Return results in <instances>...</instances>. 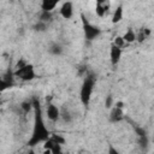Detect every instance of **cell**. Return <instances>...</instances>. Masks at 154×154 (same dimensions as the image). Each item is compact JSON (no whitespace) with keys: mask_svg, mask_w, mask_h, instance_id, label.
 I'll return each instance as SVG.
<instances>
[{"mask_svg":"<svg viewBox=\"0 0 154 154\" xmlns=\"http://www.w3.org/2000/svg\"><path fill=\"white\" fill-rule=\"evenodd\" d=\"M32 103V111H34V125H32V132L31 137L28 141V144L34 147L41 142H45L49 138V130L47 129L43 117H42V109L38 99L34 97L31 100Z\"/></svg>","mask_w":154,"mask_h":154,"instance_id":"1","label":"cell"},{"mask_svg":"<svg viewBox=\"0 0 154 154\" xmlns=\"http://www.w3.org/2000/svg\"><path fill=\"white\" fill-rule=\"evenodd\" d=\"M94 85H95V77L94 76H88L84 78L82 87H81V91H79V99L81 102L83 103V106H88L91 99V94L94 90Z\"/></svg>","mask_w":154,"mask_h":154,"instance_id":"2","label":"cell"},{"mask_svg":"<svg viewBox=\"0 0 154 154\" xmlns=\"http://www.w3.org/2000/svg\"><path fill=\"white\" fill-rule=\"evenodd\" d=\"M13 76L18 77L23 81H32L35 78L36 73H35L34 66L31 64H26L24 60H20L17 64V69L13 72Z\"/></svg>","mask_w":154,"mask_h":154,"instance_id":"3","label":"cell"},{"mask_svg":"<svg viewBox=\"0 0 154 154\" xmlns=\"http://www.w3.org/2000/svg\"><path fill=\"white\" fill-rule=\"evenodd\" d=\"M81 17H82V22H83V32H84L85 40L93 41V40H95L96 37H99L100 34H101V30H100L97 26L90 24V23L85 19V17H84L83 14H82Z\"/></svg>","mask_w":154,"mask_h":154,"instance_id":"4","label":"cell"},{"mask_svg":"<svg viewBox=\"0 0 154 154\" xmlns=\"http://www.w3.org/2000/svg\"><path fill=\"white\" fill-rule=\"evenodd\" d=\"M124 107H119L113 105V107H111V112H109V120L112 123H118L120 120H123L125 118L124 116Z\"/></svg>","mask_w":154,"mask_h":154,"instance_id":"5","label":"cell"},{"mask_svg":"<svg viewBox=\"0 0 154 154\" xmlns=\"http://www.w3.org/2000/svg\"><path fill=\"white\" fill-rule=\"evenodd\" d=\"M122 48L116 46V45H112L111 46V49H109V60H111V64L113 66H116L119 61H120V58H122Z\"/></svg>","mask_w":154,"mask_h":154,"instance_id":"6","label":"cell"},{"mask_svg":"<svg viewBox=\"0 0 154 154\" xmlns=\"http://www.w3.org/2000/svg\"><path fill=\"white\" fill-rule=\"evenodd\" d=\"M46 116L49 120L52 122H57L59 118H60V109L53 105V103H48L47 105V108H46Z\"/></svg>","mask_w":154,"mask_h":154,"instance_id":"7","label":"cell"},{"mask_svg":"<svg viewBox=\"0 0 154 154\" xmlns=\"http://www.w3.org/2000/svg\"><path fill=\"white\" fill-rule=\"evenodd\" d=\"M60 14L65 19H70L73 14V5L71 1H65L60 7Z\"/></svg>","mask_w":154,"mask_h":154,"instance_id":"8","label":"cell"},{"mask_svg":"<svg viewBox=\"0 0 154 154\" xmlns=\"http://www.w3.org/2000/svg\"><path fill=\"white\" fill-rule=\"evenodd\" d=\"M59 2H60V0H42V2H41V8H42V11L52 12Z\"/></svg>","mask_w":154,"mask_h":154,"instance_id":"9","label":"cell"},{"mask_svg":"<svg viewBox=\"0 0 154 154\" xmlns=\"http://www.w3.org/2000/svg\"><path fill=\"white\" fill-rule=\"evenodd\" d=\"M123 12H124V10H123V6L122 5H119L116 10H114V12H113V16H112V23H119L122 19H123Z\"/></svg>","mask_w":154,"mask_h":154,"instance_id":"10","label":"cell"},{"mask_svg":"<svg viewBox=\"0 0 154 154\" xmlns=\"http://www.w3.org/2000/svg\"><path fill=\"white\" fill-rule=\"evenodd\" d=\"M123 37V40L125 41V42H129V43H131V42H134L136 38H137V36H136V34H135V31L131 29V28H129L128 30H126V32L122 36Z\"/></svg>","mask_w":154,"mask_h":154,"instance_id":"11","label":"cell"},{"mask_svg":"<svg viewBox=\"0 0 154 154\" xmlns=\"http://www.w3.org/2000/svg\"><path fill=\"white\" fill-rule=\"evenodd\" d=\"M48 52L51 54H53V55H60L63 53V47L60 45H58V43H52L49 46V48H48Z\"/></svg>","mask_w":154,"mask_h":154,"instance_id":"12","label":"cell"},{"mask_svg":"<svg viewBox=\"0 0 154 154\" xmlns=\"http://www.w3.org/2000/svg\"><path fill=\"white\" fill-rule=\"evenodd\" d=\"M12 85V83L11 82H8V81H6L4 77H1L0 76V94L5 90V89H7V88H10Z\"/></svg>","mask_w":154,"mask_h":154,"instance_id":"13","label":"cell"},{"mask_svg":"<svg viewBox=\"0 0 154 154\" xmlns=\"http://www.w3.org/2000/svg\"><path fill=\"white\" fill-rule=\"evenodd\" d=\"M20 108L23 109L24 113H29V111L32 109V103H31V101H24V102H22Z\"/></svg>","mask_w":154,"mask_h":154,"instance_id":"14","label":"cell"},{"mask_svg":"<svg viewBox=\"0 0 154 154\" xmlns=\"http://www.w3.org/2000/svg\"><path fill=\"white\" fill-rule=\"evenodd\" d=\"M49 138H51L54 143H58V144H60V146L65 143V138H64V137H61L60 135H55V134H54V135H52Z\"/></svg>","mask_w":154,"mask_h":154,"instance_id":"15","label":"cell"},{"mask_svg":"<svg viewBox=\"0 0 154 154\" xmlns=\"http://www.w3.org/2000/svg\"><path fill=\"white\" fill-rule=\"evenodd\" d=\"M107 11H108L107 7H103V6H101V5H96V14H97L99 17H103V16L107 13Z\"/></svg>","mask_w":154,"mask_h":154,"instance_id":"16","label":"cell"},{"mask_svg":"<svg viewBox=\"0 0 154 154\" xmlns=\"http://www.w3.org/2000/svg\"><path fill=\"white\" fill-rule=\"evenodd\" d=\"M60 117L63 118V120L64 122H71V119H72V117H71V113L69 112V111H66L65 108L60 112Z\"/></svg>","mask_w":154,"mask_h":154,"instance_id":"17","label":"cell"},{"mask_svg":"<svg viewBox=\"0 0 154 154\" xmlns=\"http://www.w3.org/2000/svg\"><path fill=\"white\" fill-rule=\"evenodd\" d=\"M52 19V14H51V12H47V11H42V13H41V16H40V20L41 22H48V20H51Z\"/></svg>","mask_w":154,"mask_h":154,"instance_id":"18","label":"cell"},{"mask_svg":"<svg viewBox=\"0 0 154 154\" xmlns=\"http://www.w3.org/2000/svg\"><path fill=\"white\" fill-rule=\"evenodd\" d=\"M138 142H140V144H141L142 148H146V147L148 146V143H149L148 136H147V135H144V136H138Z\"/></svg>","mask_w":154,"mask_h":154,"instance_id":"19","label":"cell"},{"mask_svg":"<svg viewBox=\"0 0 154 154\" xmlns=\"http://www.w3.org/2000/svg\"><path fill=\"white\" fill-rule=\"evenodd\" d=\"M46 28H47V24L45 22H41V20H38V23H36L34 25V29L37 30V31H45Z\"/></svg>","mask_w":154,"mask_h":154,"instance_id":"20","label":"cell"},{"mask_svg":"<svg viewBox=\"0 0 154 154\" xmlns=\"http://www.w3.org/2000/svg\"><path fill=\"white\" fill-rule=\"evenodd\" d=\"M134 130H135V132L137 134V136H144V135H147V131H146L143 128H141V126L134 125Z\"/></svg>","mask_w":154,"mask_h":154,"instance_id":"21","label":"cell"},{"mask_svg":"<svg viewBox=\"0 0 154 154\" xmlns=\"http://www.w3.org/2000/svg\"><path fill=\"white\" fill-rule=\"evenodd\" d=\"M124 43H125V41L123 40V37L122 36H117L116 38H114V43L113 45H116V46H118V47H123L124 46Z\"/></svg>","mask_w":154,"mask_h":154,"instance_id":"22","label":"cell"},{"mask_svg":"<svg viewBox=\"0 0 154 154\" xmlns=\"http://www.w3.org/2000/svg\"><path fill=\"white\" fill-rule=\"evenodd\" d=\"M112 106H113V97H112V95H108L106 97V100H105V107L106 108H111Z\"/></svg>","mask_w":154,"mask_h":154,"instance_id":"23","label":"cell"},{"mask_svg":"<svg viewBox=\"0 0 154 154\" xmlns=\"http://www.w3.org/2000/svg\"><path fill=\"white\" fill-rule=\"evenodd\" d=\"M96 5H101L103 7L109 8V0H96Z\"/></svg>","mask_w":154,"mask_h":154,"instance_id":"24","label":"cell"},{"mask_svg":"<svg viewBox=\"0 0 154 154\" xmlns=\"http://www.w3.org/2000/svg\"><path fill=\"white\" fill-rule=\"evenodd\" d=\"M109 153H111V154H118V150L114 149V148L111 146V147H109Z\"/></svg>","mask_w":154,"mask_h":154,"instance_id":"25","label":"cell"}]
</instances>
